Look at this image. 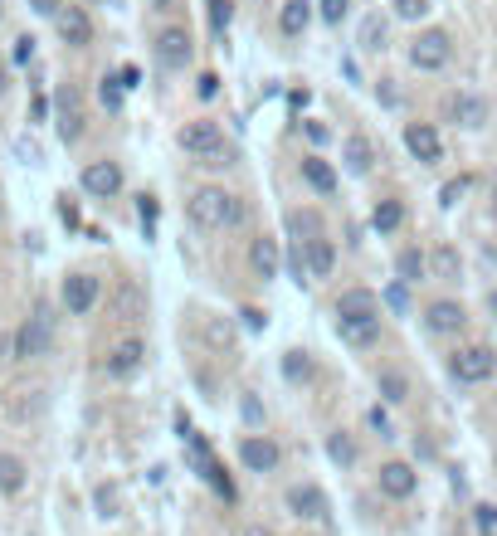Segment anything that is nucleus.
Here are the masks:
<instances>
[{"instance_id":"obj_1","label":"nucleus","mask_w":497,"mask_h":536,"mask_svg":"<svg viewBox=\"0 0 497 536\" xmlns=\"http://www.w3.org/2000/svg\"><path fill=\"white\" fill-rule=\"evenodd\" d=\"M186 215H191L195 230H205V234L234 230V225H244V200L220 191V186H200V191L186 200Z\"/></svg>"},{"instance_id":"obj_2","label":"nucleus","mask_w":497,"mask_h":536,"mask_svg":"<svg viewBox=\"0 0 497 536\" xmlns=\"http://www.w3.org/2000/svg\"><path fill=\"white\" fill-rule=\"evenodd\" d=\"M181 147L186 156H195L200 166H230V147H225V132L215 127V122H191V127H181Z\"/></svg>"},{"instance_id":"obj_3","label":"nucleus","mask_w":497,"mask_h":536,"mask_svg":"<svg viewBox=\"0 0 497 536\" xmlns=\"http://www.w3.org/2000/svg\"><path fill=\"white\" fill-rule=\"evenodd\" d=\"M49 351H54V322H49V312L39 307L35 317L20 322V332H15V342H10V356H15V361H39V356H49Z\"/></svg>"},{"instance_id":"obj_4","label":"nucleus","mask_w":497,"mask_h":536,"mask_svg":"<svg viewBox=\"0 0 497 536\" xmlns=\"http://www.w3.org/2000/svg\"><path fill=\"white\" fill-rule=\"evenodd\" d=\"M449 54H454V44L444 30H420V35L410 39V64L420 69V74H439L444 64H449Z\"/></svg>"},{"instance_id":"obj_5","label":"nucleus","mask_w":497,"mask_h":536,"mask_svg":"<svg viewBox=\"0 0 497 536\" xmlns=\"http://www.w3.org/2000/svg\"><path fill=\"white\" fill-rule=\"evenodd\" d=\"M449 371H454V381L478 385V381H488V376L497 371V356L488 351V346H463V351H454Z\"/></svg>"},{"instance_id":"obj_6","label":"nucleus","mask_w":497,"mask_h":536,"mask_svg":"<svg viewBox=\"0 0 497 536\" xmlns=\"http://www.w3.org/2000/svg\"><path fill=\"white\" fill-rule=\"evenodd\" d=\"M181 429H186V444H191V454H195V463H200V473H205V483H210V488H215V493H220V498H225V502H234V483H230V473H225L220 463L210 459V449H205V439L195 434L191 424H181Z\"/></svg>"},{"instance_id":"obj_7","label":"nucleus","mask_w":497,"mask_h":536,"mask_svg":"<svg viewBox=\"0 0 497 536\" xmlns=\"http://www.w3.org/2000/svg\"><path fill=\"white\" fill-rule=\"evenodd\" d=\"M83 191L93 200H113L122 191V166L117 161H88L83 166Z\"/></svg>"},{"instance_id":"obj_8","label":"nucleus","mask_w":497,"mask_h":536,"mask_svg":"<svg viewBox=\"0 0 497 536\" xmlns=\"http://www.w3.org/2000/svg\"><path fill=\"white\" fill-rule=\"evenodd\" d=\"M98 293H103V283H98L93 273H69V278H64V307H69L74 317H88L93 303H98Z\"/></svg>"},{"instance_id":"obj_9","label":"nucleus","mask_w":497,"mask_h":536,"mask_svg":"<svg viewBox=\"0 0 497 536\" xmlns=\"http://www.w3.org/2000/svg\"><path fill=\"white\" fill-rule=\"evenodd\" d=\"M156 64L161 69H186L191 64V35L181 25H171V30L156 35Z\"/></svg>"},{"instance_id":"obj_10","label":"nucleus","mask_w":497,"mask_h":536,"mask_svg":"<svg viewBox=\"0 0 497 536\" xmlns=\"http://www.w3.org/2000/svg\"><path fill=\"white\" fill-rule=\"evenodd\" d=\"M376 483H381V493H385V498L405 502V498H415V488H420V473H415L410 463H381Z\"/></svg>"},{"instance_id":"obj_11","label":"nucleus","mask_w":497,"mask_h":536,"mask_svg":"<svg viewBox=\"0 0 497 536\" xmlns=\"http://www.w3.org/2000/svg\"><path fill=\"white\" fill-rule=\"evenodd\" d=\"M239 459H244L249 473H273V468L283 463V454H278V444H273V439L249 434V439H239Z\"/></svg>"},{"instance_id":"obj_12","label":"nucleus","mask_w":497,"mask_h":536,"mask_svg":"<svg viewBox=\"0 0 497 536\" xmlns=\"http://www.w3.org/2000/svg\"><path fill=\"white\" fill-rule=\"evenodd\" d=\"M54 30H59V39H64L69 49H83V44L93 39V20H88V10H78V5H64V10L54 15Z\"/></svg>"},{"instance_id":"obj_13","label":"nucleus","mask_w":497,"mask_h":536,"mask_svg":"<svg viewBox=\"0 0 497 536\" xmlns=\"http://www.w3.org/2000/svg\"><path fill=\"white\" fill-rule=\"evenodd\" d=\"M337 337L346 346H371L381 337V312H366V317H342L337 312Z\"/></svg>"},{"instance_id":"obj_14","label":"nucleus","mask_w":497,"mask_h":536,"mask_svg":"<svg viewBox=\"0 0 497 536\" xmlns=\"http://www.w3.org/2000/svg\"><path fill=\"white\" fill-rule=\"evenodd\" d=\"M54 103H59V137L74 147L78 137H83V108H78V88H74V83H64Z\"/></svg>"},{"instance_id":"obj_15","label":"nucleus","mask_w":497,"mask_h":536,"mask_svg":"<svg viewBox=\"0 0 497 536\" xmlns=\"http://www.w3.org/2000/svg\"><path fill=\"white\" fill-rule=\"evenodd\" d=\"M288 512H293V517H303V522H327V493H322V488H312V483L288 488Z\"/></svg>"},{"instance_id":"obj_16","label":"nucleus","mask_w":497,"mask_h":536,"mask_svg":"<svg viewBox=\"0 0 497 536\" xmlns=\"http://www.w3.org/2000/svg\"><path fill=\"white\" fill-rule=\"evenodd\" d=\"M463 322H468V312H463V303H449V298H439V303H429V307H424V327H429V332H439V337L459 332Z\"/></svg>"},{"instance_id":"obj_17","label":"nucleus","mask_w":497,"mask_h":536,"mask_svg":"<svg viewBox=\"0 0 497 536\" xmlns=\"http://www.w3.org/2000/svg\"><path fill=\"white\" fill-rule=\"evenodd\" d=\"M142 361H147V342L127 337V342L113 346V356H108V376L127 381V376H137V366H142Z\"/></svg>"},{"instance_id":"obj_18","label":"nucleus","mask_w":497,"mask_h":536,"mask_svg":"<svg viewBox=\"0 0 497 536\" xmlns=\"http://www.w3.org/2000/svg\"><path fill=\"white\" fill-rule=\"evenodd\" d=\"M405 147H410V156L424 161V166L439 161V152H444V147H439V132H434L429 122H410V127H405Z\"/></svg>"},{"instance_id":"obj_19","label":"nucleus","mask_w":497,"mask_h":536,"mask_svg":"<svg viewBox=\"0 0 497 536\" xmlns=\"http://www.w3.org/2000/svg\"><path fill=\"white\" fill-rule=\"evenodd\" d=\"M342 161L351 176H366L371 166H376V147H371V137H361V132H351L342 142Z\"/></svg>"},{"instance_id":"obj_20","label":"nucleus","mask_w":497,"mask_h":536,"mask_svg":"<svg viewBox=\"0 0 497 536\" xmlns=\"http://www.w3.org/2000/svg\"><path fill=\"white\" fill-rule=\"evenodd\" d=\"M303 259H307V278H327L332 273V264H337V249H332V239H322V234H312V239H303Z\"/></svg>"},{"instance_id":"obj_21","label":"nucleus","mask_w":497,"mask_h":536,"mask_svg":"<svg viewBox=\"0 0 497 536\" xmlns=\"http://www.w3.org/2000/svg\"><path fill=\"white\" fill-rule=\"evenodd\" d=\"M249 264H254V273H259V278H278V264H283V254H278V239L259 234V239L249 244Z\"/></svg>"},{"instance_id":"obj_22","label":"nucleus","mask_w":497,"mask_h":536,"mask_svg":"<svg viewBox=\"0 0 497 536\" xmlns=\"http://www.w3.org/2000/svg\"><path fill=\"white\" fill-rule=\"evenodd\" d=\"M307 20H312V0H283V10H278V30L288 39H298L307 30Z\"/></svg>"},{"instance_id":"obj_23","label":"nucleus","mask_w":497,"mask_h":536,"mask_svg":"<svg viewBox=\"0 0 497 536\" xmlns=\"http://www.w3.org/2000/svg\"><path fill=\"white\" fill-rule=\"evenodd\" d=\"M337 312L342 317H366V312H381V298L371 288H346L342 298H337Z\"/></svg>"},{"instance_id":"obj_24","label":"nucleus","mask_w":497,"mask_h":536,"mask_svg":"<svg viewBox=\"0 0 497 536\" xmlns=\"http://www.w3.org/2000/svg\"><path fill=\"white\" fill-rule=\"evenodd\" d=\"M303 181L317 195H332V191H337V171H332L322 156H307V161H303Z\"/></svg>"},{"instance_id":"obj_25","label":"nucleus","mask_w":497,"mask_h":536,"mask_svg":"<svg viewBox=\"0 0 497 536\" xmlns=\"http://www.w3.org/2000/svg\"><path fill=\"white\" fill-rule=\"evenodd\" d=\"M0 493L5 498H20L25 493V463L15 454H0Z\"/></svg>"},{"instance_id":"obj_26","label":"nucleus","mask_w":497,"mask_h":536,"mask_svg":"<svg viewBox=\"0 0 497 536\" xmlns=\"http://www.w3.org/2000/svg\"><path fill=\"white\" fill-rule=\"evenodd\" d=\"M371 225H376V234H395L405 225V205H400V200H381L376 215H371Z\"/></svg>"},{"instance_id":"obj_27","label":"nucleus","mask_w":497,"mask_h":536,"mask_svg":"<svg viewBox=\"0 0 497 536\" xmlns=\"http://www.w3.org/2000/svg\"><path fill=\"white\" fill-rule=\"evenodd\" d=\"M429 268H434V278H459V249H449V244H439L434 254H429Z\"/></svg>"},{"instance_id":"obj_28","label":"nucleus","mask_w":497,"mask_h":536,"mask_svg":"<svg viewBox=\"0 0 497 536\" xmlns=\"http://www.w3.org/2000/svg\"><path fill=\"white\" fill-rule=\"evenodd\" d=\"M449 108H454V117H459L463 127H478V122L488 117V108H483V98H454Z\"/></svg>"},{"instance_id":"obj_29","label":"nucleus","mask_w":497,"mask_h":536,"mask_svg":"<svg viewBox=\"0 0 497 536\" xmlns=\"http://www.w3.org/2000/svg\"><path fill=\"white\" fill-rule=\"evenodd\" d=\"M395 268H400V283H420L424 278V254L420 249H405V254H400V259H395Z\"/></svg>"},{"instance_id":"obj_30","label":"nucleus","mask_w":497,"mask_h":536,"mask_svg":"<svg viewBox=\"0 0 497 536\" xmlns=\"http://www.w3.org/2000/svg\"><path fill=\"white\" fill-rule=\"evenodd\" d=\"M361 49H366V54H381L385 49V20L381 15H371V20L361 25Z\"/></svg>"},{"instance_id":"obj_31","label":"nucleus","mask_w":497,"mask_h":536,"mask_svg":"<svg viewBox=\"0 0 497 536\" xmlns=\"http://www.w3.org/2000/svg\"><path fill=\"white\" fill-rule=\"evenodd\" d=\"M405 390H410V385H405L400 371H381V395L390 400V405H400V400H405Z\"/></svg>"},{"instance_id":"obj_32","label":"nucleus","mask_w":497,"mask_h":536,"mask_svg":"<svg viewBox=\"0 0 497 536\" xmlns=\"http://www.w3.org/2000/svg\"><path fill=\"white\" fill-rule=\"evenodd\" d=\"M234 20V5L230 0H210V25H215V35H225Z\"/></svg>"},{"instance_id":"obj_33","label":"nucleus","mask_w":497,"mask_h":536,"mask_svg":"<svg viewBox=\"0 0 497 536\" xmlns=\"http://www.w3.org/2000/svg\"><path fill=\"white\" fill-rule=\"evenodd\" d=\"M327 454L337 463H356V444L346 439V434H332V444H327Z\"/></svg>"},{"instance_id":"obj_34","label":"nucleus","mask_w":497,"mask_h":536,"mask_svg":"<svg viewBox=\"0 0 497 536\" xmlns=\"http://www.w3.org/2000/svg\"><path fill=\"white\" fill-rule=\"evenodd\" d=\"M98 98H103V108H122V78H103V88H98Z\"/></svg>"},{"instance_id":"obj_35","label":"nucleus","mask_w":497,"mask_h":536,"mask_svg":"<svg viewBox=\"0 0 497 536\" xmlns=\"http://www.w3.org/2000/svg\"><path fill=\"white\" fill-rule=\"evenodd\" d=\"M390 5H395L400 20H420L424 10H429V0H390Z\"/></svg>"},{"instance_id":"obj_36","label":"nucleus","mask_w":497,"mask_h":536,"mask_svg":"<svg viewBox=\"0 0 497 536\" xmlns=\"http://www.w3.org/2000/svg\"><path fill=\"white\" fill-rule=\"evenodd\" d=\"M346 10H351V0H322V20L327 25H342Z\"/></svg>"},{"instance_id":"obj_37","label":"nucleus","mask_w":497,"mask_h":536,"mask_svg":"<svg viewBox=\"0 0 497 536\" xmlns=\"http://www.w3.org/2000/svg\"><path fill=\"white\" fill-rule=\"evenodd\" d=\"M137 215H142V230L152 234V225H156V200L152 195H142V200H137Z\"/></svg>"},{"instance_id":"obj_38","label":"nucleus","mask_w":497,"mask_h":536,"mask_svg":"<svg viewBox=\"0 0 497 536\" xmlns=\"http://www.w3.org/2000/svg\"><path fill=\"white\" fill-rule=\"evenodd\" d=\"M30 59H35V39L20 35L15 39V64H30Z\"/></svg>"},{"instance_id":"obj_39","label":"nucleus","mask_w":497,"mask_h":536,"mask_svg":"<svg viewBox=\"0 0 497 536\" xmlns=\"http://www.w3.org/2000/svg\"><path fill=\"white\" fill-rule=\"evenodd\" d=\"M307 371H312V361H307L303 351H293V356H288V376L298 381V376H307Z\"/></svg>"},{"instance_id":"obj_40","label":"nucleus","mask_w":497,"mask_h":536,"mask_svg":"<svg viewBox=\"0 0 497 536\" xmlns=\"http://www.w3.org/2000/svg\"><path fill=\"white\" fill-rule=\"evenodd\" d=\"M195 93H200V98H215V93H220V78H215V74H200V88H195Z\"/></svg>"},{"instance_id":"obj_41","label":"nucleus","mask_w":497,"mask_h":536,"mask_svg":"<svg viewBox=\"0 0 497 536\" xmlns=\"http://www.w3.org/2000/svg\"><path fill=\"white\" fill-rule=\"evenodd\" d=\"M30 10H35V15H59L64 0H30Z\"/></svg>"},{"instance_id":"obj_42","label":"nucleus","mask_w":497,"mask_h":536,"mask_svg":"<svg viewBox=\"0 0 497 536\" xmlns=\"http://www.w3.org/2000/svg\"><path fill=\"white\" fill-rule=\"evenodd\" d=\"M371 429H376V434H381V439H390V420H385V410H381V405H376V410H371Z\"/></svg>"},{"instance_id":"obj_43","label":"nucleus","mask_w":497,"mask_h":536,"mask_svg":"<svg viewBox=\"0 0 497 536\" xmlns=\"http://www.w3.org/2000/svg\"><path fill=\"white\" fill-rule=\"evenodd\" d=\"M463 191H468V181H449V186H444V205H459Z\"/></svg>"},{"instance_id":"obj_44","label":"nucleus","mask_w":497,"mask_h":536,"mask_svg":"<svg viewBox=\"0 0 497 536\" xmlns=\"http://www.w3.org/2000/svg\"><path fill=\"white\" fill-rule=\"evenodd\" d=\"M186 0H156V10H181Z\"/></svg>"},{"instance_id":"obj_45","label":"nucleus","mask_w":497,"mask_h":536,"mask_svg":"<svg viewBox=\"0 0 497 536\" xmlns=\"http://www.w3.org/2000/svg\"><path fill=\"white\" fill-rule=\"evenodd\" d=\"M5 88H10V78H5V64H0V98H5Z\"/></svg>"},{"instance_id":"obj_46","label":"nucleus","mask_w":497,"mask_h":536,"mask_svg":"<svg viewBox=\"0 0 497 536\" xmlns=\"http://www.w3.org/2000/svg\"><path fill=\"white\" fill-rule=\"evenodd\" d=\"M488 307H493V317H497V288H493V293H488Z\"/></svg>"},{"instance_id":"obj_47","label":"nucleus","mask_w":497,"mask_h":536,"mask_svg":"<svg viewBox=\"0 0 497 536\" xmlns=\"http://www.w3.org/2000/svg\"><path fill=\"white\" fill-rule=\"evenodd\" d=\"M244 536H268V532H259V527H249V532H244Z\"/></svg>"},{"instance_id":"obj_48","label":"nucleus","mask_w":497,"mask_h":536,"mask_svg":"<svg viewBox=\"0 0 497 536\" xmlns=\"http://www.w3.org/2000/svg\"><path fill=\"white\" fill-rule=\"evenodd\" d=\"M493 215H497V186H493Z\"/></svg>"}]
</instances>
